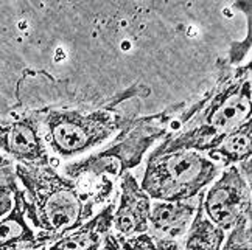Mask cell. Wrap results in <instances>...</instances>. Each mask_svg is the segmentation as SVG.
<instances>
[{"mask_svg": "<svg viewBox=\"0 0 252 250\" xmlns=\"http://www.w3.org/2000/svg\"><path fill=\"white\" fill-rule=\"evenodd\" d=\"M220 163L196 151H176L148 159L140 188L151 200H193L215 180Z\"/></svg>", "mask_w": 252, "mask_h": 250, "instance_id": "3", "label": "cell"}, {"mask_svg": "<svg viewBox=\"0 0 252 250\" xmlns=\"http://www.w3.org/2000/svg\"><path fill=\"white\" fill-rule=\"evenodd\" d=\"M0 250H41L37 233L25 218L21 188L14 193L13 208L0 218Z\"/></svg>", "mask_w": 252, "mask_h": 250, "instance_id": "10", "label": "cell"}, {"mask_svg": "<svg viewBox=\"0 0 252 250\" xmlns=\"http://www.w3.org/2000/svg\"><path fill=\"white\" fill-rule=\"evenodd\" d=\"M0 149L28 168L50 167L47 145L41 134V115L28 112L0 123Z\"/></svg>", "mask_w": 252, "mask_h": 250, "instance_id": "6", "label": "cell"}, {"mask_svg": "<svg viewBox=\"0 0 252 250\" xmlns=\"http://www.w3.org/2000/svg\"><path fill=\"white\" fill-rule=\"evenodd\" d=\"M151 199L140 188L129 171H125L120 180L119 204L112 216V232L119 238H131L148 233V215Z\"/></svg>", "mask_w": 252, "mask_h": 250, "instance_id": "7", "label": "cell"}, {"mask_svg": "<svg viewBox=\"0 0 252 250\" xmlns=\"http://www.w3.org/2000/svg\"><path fill=\"white\" fill-rule=\"evenodd\" d=\"M119 241L122 250H158L156 241L150 233L135 235L131 238H119Z\"/></svg>", "mask_w": 252, "mask_h": 250, "instance_id": "15", "label": "cell"}, {"mask_svg": "<svg viewBox=\"0 0 252 250\" xmlns=\"http://www.w3.org/2000/svg\"><path fill=\"white\" fill-rule=\"evenodd\" d=\"M251 211L238 221L224 238L221 250H251Z\"/></svg>", "mask_w": 252, "mask_h": 250, "instance_id": "13", "label": "cell"}, {"mask_svg": "<svg viewBox=\"0 0 252 250\" xmlns=\"http://www.w3.org/2000/svg\"><path fill=\"white\" fill-rule=\"evenodd\" d=\"M16 179L24 185L22 207L28 224L61 239L83 222V202L75 182L52 167H14Z\"/></svg>", "mask_w": 252, "mask_h": 250, "instance_id": "2", "label": "cell"}, {"mask_svg": "<svg viewBox=\"0 0 252 250\" xmlns=\"http://www.w3.org/2000/svg\"><path fill=\"white\" fill-rule=\"evenodd\" d=\"M202 211L226 235L251 211V188L240 167H229L202 194Z\"/></svg>", "mask_w": 252, "mask_h": 250, "instance_id": "5", "label": "cell"}, {"mask_svg": "<svg viewBox=\"0 0 252 250\" xmlns=\"http://www.w3.org/2000/svg\"><path fill=\"white\" fill-rule=\"evenodd\" d=\"M11 159H8L3 154H0V168H6V167H11Z\"/></svg>", "mask_w": 252, "mask_h": 250, "instance_id": "18", "label": "cell"}, {"mask_svg": "<svg viewBox=\"0 0 252 250\" xmlns=\"http://www.w3.org/2000/svg\"><path fill=\"white\" fill-rule=\"evenodd\" d=\"M198 197L193 200L160 202L151 200L148 215V233L153 238L181 239L186 236L187 230L196 213Z\"/></svg>", "mask_w": 252, "mask_h": 250, "instance_id": "8", "label": "cell"}, {"mask_svg": "<svg viewBox=\"0 0 252 250\" xmlns=\"http://www.w3.org/2000/svg\"><path fill=\"white\" fill-rule=\"evenodd\" d=\"M252 152V128L251 120L232 131L220 145L209 151V159L221 163L222 168L235 167L237 163H245L249 160Z\"/></svg>", "mask_w": 252, "mask_h": 250, "instance_id": "12", "label": "cell"}, {"mask_svg": "<svg viewBox=\"0 0 252 250\" xmlns=\"http://www.w3.org/2000/svg\"><path fill=\"white\" fill-rule=\"evenodd\" d=\"M42 139L56 156L75 157L108 140L122 128L120 117L108 109L95 112L50 111L41 115Z\"/></svg>", "mask_w": 252, "mask_h": 250, "instance_id": "4", "label": "cell"}, {"mask_svg": "<svg viewBox=\"0 0 252 250\" xmlns=\"http://www.w3.org/2000/svg\"><path fill=\"white\" fill-rule=\"evenodd\" d=\"M115 200L104 205L98 213L87 219L78 228L72 230L61 239L42 250H100L106 236L112 232Z\"/></svg>", "mask_w": 252, "mask_h": 250, "instance_id": "9", "label": "cell"}, {"mask_svg": "<svg viewBox=\"0 0 252 250\" xmlns=\"http://www.w3.org/2000/svg\"><path fill=\"white\" fill-rule=\"evenodd\" d=\"M202 194L198 196V207L191 224L182 239V250H221L226 233L213 225L202 211Z\"/></svg>", "mask_w": 252, "mask_h": 250, "instance_id": "11", "label": "cell"}, {"mask_svg": "<svg viewBox=\"0 0 252 250\" xmlns=\"http://www.w3.org/2000/svg\"><path fill=\"white\" fill-rule=\"evenodd\" d=\"M100 250H122V246H120V241H119L117 235H115L114 232H111L108 236H106V239H104V243H103Z\"/></svg>", "mask_w": 252, "mask_h": 250, "instance_id": "17", "label": "cell"}, {"mask_svg": "<svg viewBox=\"0 0 252 250\" xmlns=\"http://www.w3.org/2000/svg\"><path fill=\"white\" fill-rule=\"evenodd\" d=\"M154 241H156V247H158V250H182V244H181V241H176V239L154 238Z\"/></svg>", "mask_w": 252, "mask_h": 250, "instance_id": "16", "label": "cell"}, {"mask_svg": "<svg viewBox=\"0 0 252 250\" xmlns=\"http://www.w3.org/2000/svg\"><path fill=\"white\" fill-rule=\"evenodd\" d=\"M19 190L14 169L0 168V218L9 213L14 204V193Z\"/></svg>", "mask_w": 252, "mask_h": 250, "instance_id": "14", "label": "cell"}, {"mask_svg": "<svg viewBox=\"0 0 252 250\" xmlns=\"http://www.w3.org/2000/svg\"><path fill=\"white\" fill-rule=\"evenodd\" d=\"M251 120V69H238L207 98L206 108L189 128L154 151L150 159L176 151L209 152L215 149L232 131Z\"/></svg>", "mask_w": 252, "mask_h": 250, "instance_id": "1", "label": "cell"}]
</instances>
